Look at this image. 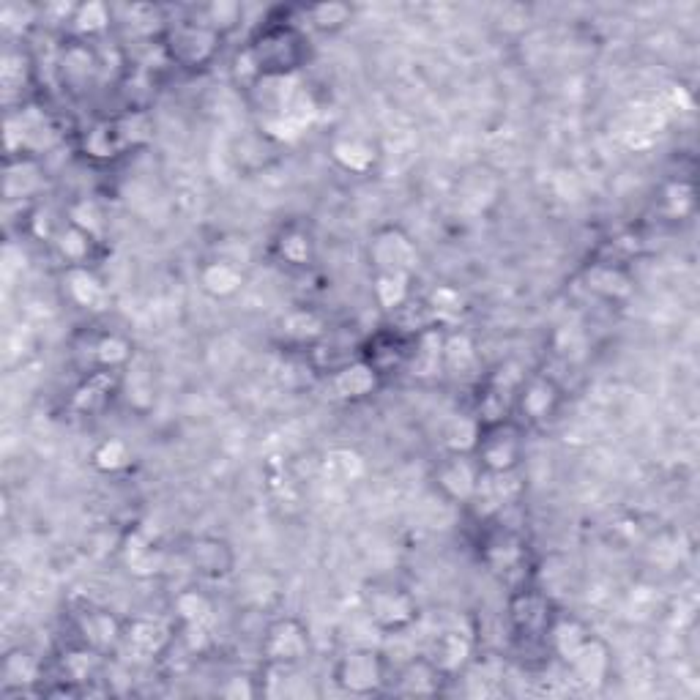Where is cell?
<instances>
[{"instance_id": "cell-1", "label": "cell", "mask_w": 700, "mask_h": 700, "mask_svg": "<svg viewBox=\"0 0 700 700\" xmlns=\"http://www.w3.org/2000/svg\"><path fill=\"white\" fill-rule=\"evenodd\" d=\"M370 260L378 274H408L419 266V249L400 227H383L372 236Z\"/></svg>"}, {"instance_id": "cell-2", "label": "cell", "mask_w": 700, "mask_h": 700, "mask_svg": "<svg viewBox=\"0 0 700 700\" xmlns=\"http://www.w3.org/2000/svg\"><path fill=\"white\" fill-rule=\"evenodd\" d=\"M383 676H386V665L378 651L372 649H353L337 662L334 679L342 690L353 692V695H372L381 690Z\"/></svg>"}, {"instance_id": "cell-3", "label": "cell", "mask_w": 700, "mask_h": 700, "mask_svg": "<svg viewBox=\"0 0 700 700\" xmlns=\"http://www.w3.org/2000/svg\"><path fill=\"white\" fill-rule=\"evenodd\" d=\"M263 654L271 665H296L309 654V632L296 618H279L266 632Z\"/></svg>"}, {"instance_id": "cell-4", "label": "cell", "mask_w": 700, "mask_h": 700, "mask_svg": "<svg viewBox=\"0 0 700 700\" xmlns=\"http://www.w3.org/2000/svg\"><path fill=\"white\" fill-rule=\"evenodd\" d=\"M520 433L509 424H495V427H484L482 438H479V460H482L484 471L493 474H504V471H515L517 460H520Z\"/></svg>"}, {"instance_id": "cell-5", "label": "cell", "mask_w": 700, "mask_h": 700, "mask_svg": "<svg viewBox=\"0 0 700 700\" xmlns=\"http://www.w3.org/2000/svg\"><path fill=\"white\" fill-rule=\"evenodd\" d=\"M217 39L219 33L211 31L206 22H189V25L175 28V33L170 36V52H173L175 61L184 63V66H200L214 55Z\"/></svg>"}, {"instance_id": "cell-6", "label": "cell", "mask_w": 700, "mask_h": 700, "mask_svg": "<svg viewBox=\"0 0 700 700\" xmlns=\"http://www.w3.org/2000/svg\"><path fill=\"white\" fill-rule=\"evenodd\" d=\"M370 618L381 629H402L416 618V602L400 588H375L370 594Z\"/></svg>"}, {"instance_id": "cell-7", "label": "cell", "mask_w": 700, "mask_h": 700, "mask_svg": "<svg viewBox=\"0 0 700 700\" xmlns=\"http://www.w3.org/2000/svg\"><path fill=\"white\" fill-rule=\"evenodd\" d=\"M479 476H482V471L468 454H452L438 468V484L452 501H474Z\"/></svg>"}, {"instance_id": "cell-8", "label": "cell", "mask_w": 700, "mask_h": 700, "mask_svg": "<svg viewBox=\"0 0 700 700\" xmlns=\"http://www.w3.org/2000/svg\"><path fill=\"white\" fill-rule=\"evenodd\" d=\"M121 640L129 646V651L140 654V657H159L170 643V629L159 618L140 616L126 621Z\"/></svg>"}, {"instance_id": "cell-9", "label": "cell", "mask_w": 700, "mask_h": 700, "mask_svg": "<svg viewBox=\"0 0 700 700\" xmlns=\"http://www.w3.org/2000/svg\"><path fill=\"white\" fill-rule=\"evenodd\" d=\"M474 657V640L457 632V629H449L438 635L433 643V665L441 670L443 676H457L468 668V662Z\"/></svg>"}, {"instance_id": "cell-10", "label": "cell", "mask_w": 700, "mask_h": 700, "mask_svg": "<svg viewBox=\"0 0 700 700\" xmlns=\"http://www.w3.org/2000/svg\"><path fill=\"white\" fill-rule=\"evenodd\" d=\"M124 561L129 572L137 577H154L165 569V550L154 545V539L145 531H132L126 536Z\"/></svg>"}, {"instance_id": "cell-11", "label": "cell", "mask_w": 700, "mask_h": 700, "mask_svg": "<svg viewBox=\"0 0 700 700\" xmlns=\"http://www.w3.org/2000/svg\"><path fill=\"white\" fill-rule=\"evenodd\" d=\"M66 290H69V299L77 304V307L91 309V312H102L110 304V293L104 288V282L91 268L85 266H69L66 271Z\"/></svg>"}, {"instance_id": "cell-12", "label": "cell", "mask_w": 700, "mask_h": 700, "mask_svg": "<svg viewBox=\"0 0 700 700\" xmlns=\"http://www.w3.org/2000/svg\"><path fill=\"white\" fill-rule=\"evenodd\" d=\"M498 192H501V181L487 167H474L460 178V203L474 214L493 206L498 200Z\"/></svg>"}, {"instance_id": "cell-13", "label": "cell", "mask_w": 700, "mask_h": 700, "mask_svg": "<svg viewBox=\"0 0 700 700\" xmlns=\"http://www.w3.org/2000/svg\"><path fill=\"white\" fill-rule=\"evenodd\" d=\"M569 668L580 684L586 687H599L610 673V649L597 638H588L586 646L569 659Z\"/></svg>"}, {"instance_id": "cell-14", "label": "cell", "mask_w": 700, "mask_h": 700, "mask_svg": "<svg viewBox=\"0 0 700 700\" xmlns=\"http://www.w3.org/2000/svg\"><path fill=\"white\" fill-rule=\"evenodd\" d=\"M375 386H378V370L370 361H350L331 378V389L340 400H361L375 392Z\"/></svg>"}, {"instance_id": "cell-15", "label": "cell", "mask_w": 700, "mask_h": 700, "mask_svg": "<svg viewBox=\"0 0 700 700\" xmlns=\"http://www.w3.org/2000/svg\"><path fill=\"white\" fill-rule=\"evenodd\" d=\"M443 340L446 334L438 329L419 331L416 337V348L411 353V375L413 378H422V381H430V378H438L443 372Z\"/></svg>"}, {"instance_id": "cell-16", "label": "cell", "mask_w": 700, "mask_h": 700, "mask_svg": "<svg viewBox=\"0 0 700 700\" xmlns=\"http://www.w3.org/2000/svg\"><path fill=\"white\" fill-rule=\"evenodd\" d=\"M517 495H520V482H517L512 471H504V474L482 471L479 484H476L474 501H479L484 512H498V509L512 504Z\"/></svg>"}, {"instance_id": "cell-17", "label": "cell", "mask_w": 700, "mask_h": 700, "mask_svg": "<svg viewBox=\"0 0 700 700\" xmlns=\"http://www.w3.org/2000/svg\"><path fill=\"white\" fill-rule=\"evenodd\" d=\"M512 621L515 627L525 635H542L547 627H550V605L542 594H534V591H523L512 599Z\"/></svg>"}, {"instance_id": "cell-18", "label": "cell", "mask_w": 700, "mask_h": 700, "mask_svg": "<svg viewBox=\"0 0 700 700\" xmlns=\"http://www.w3.org/2000/svg\"><path fill=\"white\" fill-rule=\"evenodd\" d=\"M200 285L214 299H230L244 288V271L230 260H214L200 271Z\"/></svg>"}, {"instance_id": "cell-19", "label": "cell", "mask_w": 700, "mask_h": 700, "mask_svg": "<svg viewBox=\"0 0 700 700\" xmlns=\"http://www.w3.org/2000/svg\"><path fill=\"white\" fill-rule=\"evenodd\" d=\"M558 405V386L550 378H534L520 392V411L531 422H542Z\"/></svg>"}, {"instance_id": "cell-20", "label": "cell", "mask_w": 700, "mask_h": 700, "mask_svg": "<svg viewBox=\"0 0 700 700\" xmlns=\"http://www.w3.org/2000/svg\"><path fill=\"white\" fill-rule=\"evenodd\" d=\"M80 632H83L85 646H91L93 651H107L121 640L124 627L107 610H88L80 618Z\"/></svg>"}, {"instance_id": "cell-21", "label": "cell", "mask_w": 700, "mask_h": 700, "mask_svg": "<svg viewBox=\"0 0 700 700\" xmlns=\"http://www.w3.org/2000/svg\"><path fill=\"white\" fill-rule=\"evenodd\" d=\"M189 553H192L195 569H200V572L208 577H222L233 567V553H230V547H227L225 542H219V539H211V536L197 539Z\"/></svg>"}, {"instance_id": "cell-22", "label": "cell", "mask_w": 700, "mask_h": 700, "mask_svg": "<svg viewBox=\"0 0 700 700\" xmlns=\"http://www.w3.org/2000/svg\"><path fill=\"white\" fill-rule=\"evenodd\" d=\"M331 156L348 173H367L378 162L375 145L361 140V137H342V140H337L334 148H331Z\"/></svg>"}, {"instance_id": "cell-23", "label": "cell", "mask_w": 700, "mask_h": 700, "mask_svg": "<svg viewBox=\"0 0 700 700\" xmlns=\"http://www.w3.org/2000/svg\"><path fill=\"white\" fill-rule=\"evenodd\" d=\"M476 367V348L474 340L465 334V331H452L446 334L443 340V372H452V375H471Z\"/></svg>"}, {"instance_id": "cell-24", "label": "cell", "mask_w": 700, "mask_h": 700, "mask_svg": "<svg viewBox=\"0 0 700 700\" xmlns=\"http://www.w3.org/2000/svg\"><path fill=\"white\" fill-rule=\"evenodd\" d=\"M588 290H594L597 296L610 301L627 299L632 293V279L624 268L608 266V263H599L588 271Z\"/></svg>"}, {"instance_id": "cell-25", "label": "cell", "mask_w": 700, "mask_h": 700, "mask_svg": "<svg viewBox=\"0 0 700 700\" xmlns=\"http://www.w3.org/2000/svg\"><path fill=\"white\" fill-rule=\"evenodd\" d=\"M427 309H430V318L438 323V326H454L460 323V318L465 315V296L452 285H441L430 293V301H427Z\"/></svg>"}, {"instance_id": "cell-26", "label": "cell", "mask_w": 700, "mask_h": 700, "mask_svg": "<svg viewBox=\"0 0 700 700\" xmlns=\"http://www.w3.org/2000/svg\"><path fill=\"white\" fill-rule=\"evenodd\" d=\"M443 673L433 665V659H411L402 670V690L408 695H433L438 692Z\"/></svg>"}, {"instance_id": "cell-27", "label": "cell", "mask_w": 700, "mask_h": 700, "mask_svg": "<svg viewBox=\"0 0 700 700\" xmlns=\"http://www.w3.org/2000/svg\"><path fill=\"white\" fill-rule=\"evenodd\" d=\"M550 638H553V649L558 651V657H564L569 662L577 651L586 646L591 632H588L586 624L577 621V618H558L556 624L550 627Z\"/></svg>"}, {"instance_id": "cell-28", "label": "cell", "mask_w": 700, "mask_h": 700, "mask_svg": "<svg viewBox=\"0 0 700 700\" xmlns=\"http://www.w3.org/2000/svg\"><path fill=\"white\" fill-rule=\"evenodd\" d=\"M479 438H482V424H479V419H468V416H454L443 430V443L452 454L474 452L479 446Z\"/></svg>"}, {"instance_id": "cell-29", "label": "cell", "mask_w": 700, "mask_h": 700, "mask_svg": "<svg viewBox=\"0 0 700 700\" xmlns=\"http://www.w3.org/2000/svg\"><path fill=\"white\" fill-rule=\"evenodd\" d=\"M323 471L329 479L340 484L359 482L364 476V457L353 449H334V452L326 454L323 460Z\"/></svg>"}, {"instance_id": "cell-30", "label": "cell", "mask_w": 700, "mask_h": 700, "mask_svg": "<svg viewBox=\"0 0 700 700\" xmlns=\"http://www.w3.org/2000/svg\"><path fill=\"white\" fill-rule=\"evenodd\" d=\"M93 359L104 370H121L132 361V345L121 334H104L93 342Z\"/></svg>"}, {"instance_id": "cell-31", "label": "cell", "mask_w": 700, "mask_h": 700, "mask_svg": "<svg viewBox=\"0 0 700 700\" xmlns=\"http://www.w3.org/2000/svg\"><path fill=\"white\" fill-rule=\"evenodd\" d=\"M323 320L312 312V309H293L282 318V334L293 342H315L323 337Z\"/></svg>"}, {"instance_id": "cell-32", "label": "cell", "mask_w": 700, "mask_h": 700, "mask_svg": "<svg viewBox=\"0 0 700 700\" xmlns=\"http://www.w3.org/2000/svg\"><path fill=\"white\" fill-rule=\"evenodd\" d=\"M93 238L83 233L80 227L66 225L55 233V247L63 255V260H69L72 266H85V260L91 255Z\"/></svg>"}, {"instance_id": "cell-33", "label": "cell", "mask_w": 700, "mask_h": 700, "mask_svg": "<svg viewBox=\"0 0 700 700\" xmlns=\"http://www.w3.org/2000/svg\"><path fill=\"white\" fill-rule=\"evenodd\" d=\"M411 277L408 274H378L375 279V299L383 309H400L408 304L411 293Z\"/></svg>"}, {"instance_id": "cell-34", "label": "cell", "mask_w": 700, "mask_h": 700, "mask_svg": "<svg viewBox=\"0 0 700 700\" xmlns=\"http://www.w3.org/2000/svg\"><path fill=\"white\" fill-rule=\"evenodd\" d=\"M279 258L288 260L290 266H307L312 260V238L301 227H288L277 241Z\"/></svg>"}, {"instance_id": "cell-35", "label": "cell", "mask_w": 700, "mask_h": 700, "mask_svg": "<svg viewBox=\"0 0 700 700\" xmlns=\"http://www.w3.org/2000/svg\"><path fill=\"white\" fill-rule=\"evenodd\" d=\"M175 613H178V618L184 624H208L211 613H214V605H211V599L203 591L189 588V591H181L175 597Z\"/></svg>"}, {"instance_id": "cell-36", "label": "cell", "mask_w": 700, "mask_h": 700, "mask_svg": "<svg viewBox=\"0 0 700 700\" xmlns=\"http://www.w3.org/2000/svg\"><path fill=\"white\" fill-rule=\"evenodd\" d=\"M72 25L74 31L83 33V36H96V33L107 31L110 25V9L99 3V0H91V3H80L74 6L72 11Z\"/></svg>"}, {"instance_id": "cell-37", "label": "cell", "mask_w": 700, "mask_h": 700, "mask_svg": "<svg viewBox=\"0 0 700 700\" xmlns=\"http://www.w3.org/2000/svg\"><path fill=\"white\" fill-rule=\"evenodd\" d=\"M129 463H132V449L121 438H107V441H102L93 449V465L99 471H104V474L124 471Z\"/></svg>"}, {"instance_id": "cell-38", "label": "cell", "mask_w": 700, "mask_h": 700, "mask_svg": "<svg viewBox=\"0 0 700 700\" xmlns=\"http://www.w3.org/2000/svg\"><path fill=\"white\" fill-rule=\"evenodd\" d=\"M69 225L80 227L83 233L91 238H99L104 230V214L102 208L96 206L93 200H77L69 211Z\"/></svg>"}, {"instance_id": "cell-39", "label": "cell", "mask_w": 700, "mask_h": 700, "mask_svg": "<svg viewBox=\"0 0 700 700\" xmlns=\"http://www.w3.org/2000/svg\"><path fill=\"white\" fill-rule=\"evenodd\" d=\"M124 145L126 143H124V137H121L118 124H99L91 134H88V140H85V148H88L93 156H102V159L113 156L115 151H118V148H124Z\"/></svg>"}, {"instance_id": "cell-40", "label": "cell", "mask_w": 700, "mask_h": 700, "mask_svg": "<svg viewBox=\"0 0 700 700\" xmlns=\"http://www.w3.org/2000/svg\"><path fill=\"white\" fill-rule=\"evenodd\" d=\"M107 394H110V378L99 372V375H93L91 381L83 383V386L77 389L74 405L83 408V411H93L96 405H102V402L107 400Z\"/></svg>"}, {"instance_id": "cell-41", "label": "cell", "mask_w": 700, "mask_h": 700, "mask_svg": "<svg viewBox=\"0 0 700 700\" xmlns=\"http://www.w3.org/2000/svg\"><path fill=\"white\" fill-rule=\"evenodd\" d=\"M206 17H208L206 25L214 33L230 31V28H236V22L241 20V6H238V3H225V0H219V3H211V6H208Z\"/></svg>"}, {"instance_id": "cell-42", "label": "cell", "mask_w": 700, "mask_h": 700, "mask_svg": "<svg viewBox=\"0 0 700 700\" xmlns=\"http://www.w3.org/2000/svg\"><path fill=\"white\" fill-rule=\"evenodd\" d=\"M0 77H3L6 91L22 88L25 80H28V58L22 52H6L3 55V66H0Z\"/></svg>"}, {"instance_id": "cell-43", "label": "cell", "mask_w": 700, "mask_h": 700, "mask_svg": "<svg viewBox=\"0 0 700 700\" xmlns=\"http://www.w3.org/2000/svg\"><path fill=\"white\" fill-rule=\"evenodd\" d=\"M309 17L323 31H337L350 20V6H345V3H323V6H315L309 11Z\"/></svg>"}, {"instance_id": "cell-44", "label": "cell", "mask_w": 700, "mask_h": 700, "mask_svg": "<svg viewBox=\"0 0 700 700\" xmlns=\"http://www.w3.org/2000/svg\"><path fill=\"white\" fill-rule=\"evenodd\" d=\"M3 676L9 684H25V681H33L36 676V662H33L25 651H11L6 662H3Z\"/></svg>"}, {"instance_id": "cell-45", "label": "cell", "mask_w": 700, "mask_h": 700, "mask_svg": "<svg viewBox=\"0 0 700 700\" xmlns=\"http://www.w3.org/2000/svg\"><path fill=\"white\" fill-rule=\"evenodd\" d=\"M93 66H96V63H93L91 52L83 50V47H72V50L66 52V58H63V72H66L69 80H74L77 74H80V80H88Z\"/></svg>"}, {"instance_id": "cell-46", "label": "cell", "mask_w": 700, "mask_h": 700, "mask_svg": "<svg viewBox=\"0 0 700 700\" xmlns=\"http://www.w3.org/2000/svg\"><path fill=\"white\" fill-rule=\"evenodd\" d=\"M96 654H99V651H93L91 646H88L85 651H72V654L66 657V670H69V676H72V679H88L93 665H96Z\"/></svg>"}, {"instance_id": "cell-47", "label": "cell", "mask_w": 700, "mask_h": 700, "mask_svg": "<svg viewBox=\"0 0 700 700\" xmlns=\"http://www.w3.org/2000/svg\"><path fill=\"white\" fill-rule=\"evenodd\" d=\"M668 208L673 217H684L692 208V186L690 184H673L668 189Z\"/></svg>"}, {"instance_id": "cell-48", "label": "cell", "mask_w": 700, "mask_h": 700, "mask_svg": "<svg viewBox=\"0 0 700 700\" xmlns=\"http://www.w3.org/2000/svg\"><path fill=\"white\" fill-rule=\"evenodd\" d=\"M208 624H184V643L192 654H203L211 646Z\"/></svg>"}]
</instances>
